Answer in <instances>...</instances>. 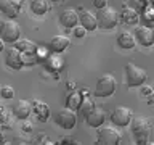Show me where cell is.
<instances>
[{"instance_id": "9c48e42d", "label": "cell", "mask_w": 154, "mask_h": 145, "mask_svg": "<svg viewBox=\"0 0 154 145\" xmlns=\"http://www.w3.org/2000/svg\"><path fill=\"white\" fill-rule=\"evenodd\" d=\"M5 65H7L8 68H11V69H21V68L24 66L21 52H19L18 48H14V47L8 48V50L5 52Z\"/></svg>"}, {"instance_id": "9a60e30c", "label": "cell", "mask_w": 154, "mask_h": 145, "mask_svg": "<svg viewBox=\"0 0 154 145\" xmlns=\"http://www.w3.org/2000/svg\"><path fill=\"white\" fill-rule=\"evenodd\" d=\"M79 21H80L82 27H84L85 31H95V29L98 27V24H96V16L91 11H82L79 14Z\"/></svg>"}, {"instance_id": "ba28073f", "label": "cell", "mask_w": 154, "mask_h": 145, "mask_svg": "<svg viewBox=\"0 0 154 145\" xmlns=\"http://www.w3.org/2000/svg\"><path fill=\"white\" fill-rule=\"evenodd\" d=\"M132 118H133L132 111H130L128 108H125V106H119V108H116L112 113H111V121H112V124L119 126V127L128 126Z\"/></svg>"}, {"instance_id": "603a6c76", "label": "cell", "mask_w": 154, "mask_h": 145, "mask_svg": "<svg viewBox=\"0 0 154 145\" xmlns=\"http://www.w3.org/2000/svg\"><path fill=\"white\" fill-rule=\"evenodd\" d=\"M0 95L3 97V98H13L14 97V89L13 87H10V85H3V87H0Z\"/></svg>"}, {"instance_id": "5b68a950", "label": "cell", "mask_w": 154, "mask_h": 145, "mask_svg": "<svg viewBox=\"0 0 154 145\" xmlns=\"http://www.w3.org/2000/svg\"><path fill=\"white\" fill-rule=\"evenodd\" d=\"M116 92V79L109 74L101 76L96 81L95 85V95L96 97H109Z\"/></svg>"}, {"instance_id": "3957f363", "label": "cell", "mask_w": 154, "mask_h": 145, "mask_svg": "<svg viewBox=\"0 0 154 145\" xmlns=\"http://www.w3.org/2000/svg\"><path fill=\"white\" fill-rule=\"evenodd\" d=\"M96 16V24H98L100 29H114L119 23V14L116 13V10L112 8H101Z\"/></svg>"}, {"instance_id": "277c9868", "label": "cell", "mask_w": 154, "mask_h": 145, "mask_svg": "<svg viewBox=\"0 0 154 145\" xmlns=\"http://www.w3.org/2000/svg\"><path fill=\"white\" fill-rule=\"evenodd\" d=\"M146 79H148V74L141 68H138L135 65L125 66V82H127V87H140L146 82Z\"/></svg>"}, {"instance_id": "4316f807", "label": "cell", "mask_w": 154, "mask_h": 145, "mask_svg": "<svg viewBox=\"0 0 154 145\" xmlns=\"http://www.w3.org/2000/svg\"><path fill=\"white\" fill-rule=\"evenodd\" d=\"M93 5H95V8L101 10V8L108 7V2H106V0H93Z\"/></svg>"}, {"instance_id": "cb8c5ba5", "label": "cell", "mask_w": 154, "mask_h": 145, "mask_svg": "<svg viewBox=\"0 0 154 145\" xmlns=\"http://www.w3.org/2000/svg\"><path fill=\"white\" fill-rule=\"evenodd\" d=\"M93 102H91L90 98H85V100H82V103H80V106H79V108H82V114H87V113H88V111L91 110V108H93Z\"/></svg>"}, {"instance_id": "8fae6325", "label": "cell", "mask_w": 154, "mask_h": 145, "mask_svg": "<svg viewBox=\"0 0 154 145\" xmlns=\"http://www.w3.org/2000/svg\"><path fill=\"white\" fill-rule=\"evenodd\" d=\"M23 7V0H0V11L8 18H14Z\"/></svg>"}, {"instance_id": "7a4b0ae2", "label": "cell", "mask_w": 154, "mask_h": 145, "mask_svg": "<svg viewBox=\"0 0 154 145\" xmlns=\"http://www.w3.org/2000/svg\"><path fill=\"white\" fill-rule=\"evenodd\" d=\"M21 36V27L14 19H8V21H2L0 24V39L5 44H14Z\"/></svg>"}, {"instance_id": "4fadbf2b", "label": "cell", "mask_w": 154, "mask_h": 145, "mask_svg": "<svg viewBox=\"0 0 154 145\" xmlns=\"http://www.w3.org/2000/svg\"><path fill=\"white\" fill-rule=\"evenodd\" d=\"M32 113V103L27 100H19L16 105L13 106V114L18 119H27L29 114Z\"/></svg>"}, {"instance_id": "484cf974", "label": "cell", "mask_w": 154, "mask_h": 145, "mask_svg": "<svg viewBox=\"0 0 154 145\" xmlns=\"http://www.w3.org/2000/svg\"><path fill=\"white\" fill-rule=\"evenodd\" d=\"M144 19L148 23V27H151L152 26V8L151 7H148L146 11H144Z\"/></svg>"}, {"instance_id": "30bf717a", "label": "cell", "mask_w": 154, "mask_h": 145, "mask_svg": "<svg viewBox=\"0 0 154 145\" xmlns=\"http://www.w3.org/2000/svg\"><path fill=\"white\" fill-rule=\"evenodd\" d=\"M133 37H135V42L141 44L143 47H151L154 44V32H152V29L148 27V26L138 27L137 31H135Z\"/></svg>"}, {"instance_id": "ac0fdd59", "label": "cell", "mask_w": 154, "mask_h": 145, "mask_svg": "<svg viewBox=\"0 0 154 145\" xmlns=\"http://www.w3.org/2000/svg\"><path fill=\"white\" fill-rule=\"evenodd\" d=\"M31 11L34 14H37V16H42V14H45L48 11V8H50V5H48V0H31Z\"/></svg>"}, {"instance_id": "e0dca14e", "label": "cell", "mask_w": 154, "mask_h": 145, "mask_svg": "<svg viewBox=\"0 0 154 145\" xmlns=\"http://www.w3.org/2000/svg\"><path fill=\"white\" fill-rule=\"evenodd\" d=\"M120 19H122L124 24H127V26H135V24H138L140 21V14L135 11L133 8H125L122 13H120Z\"/></svg>"}, {"instance_id": "8992f818", "label": "cell", "mask_w": 154, "mask_h": 145, "mask_svg": "<svg viewBox=\"0 0 154 145\" xmlns=\"http://www.w3.org/2000/svg\"><path fill=\"white\" fill-rule=\"evenodd\" d=\"M55 121H56V124L60 126V127L69 130V129L74 127L75 123H77V114H75L74 110H71V108H67V106H66V108L60 110L55 114Z\"/></svg>"}, {"instance_id": "44dd1931", "label": "cell", "mask_w": 154, "mask_h": 145, "mask_svg": "<svg viewBox=\"0 0 154 145\" xmlns=\"http://www.w3.org/2000/svg\"><path fill=\"white\" fill-rule=\"evenodd\" d=\"M32 110L35 111V114H37V119L38 121H45L48 118V114H50V110H48V106L45 103H42V102H35L32 106Z\"/></svg>"}, {"instance_id": "d6986e66", "label": "cell", "mask_w": 154, "mask_h": 145, "mask_svg": "<svg viewBox=\"0 0 154 145\" xmlns=\"http://www.w3.org/2000/svg\"><path fill=\"white\" fill-rule=\"evenodd\" d=\"M14 48H18L21 53H37V45L27 39H21V40L18 39L14 42Z\"/></svg>"}, {"instance_id": "ffe728a7", "label": "cell", "mask_w": 154, "mask_h": 145, "mask_svg": "<svg viewBox=\"0 0 154 145\" xmlns=\"http://www.w3.org/2000/svg\"><path fill=\"white\" fill-rule=\"evenodd\" d=\"M117 44H119L120 48H124V50H130V48L135 47V37L130 32H122V34H119V37H117Z\"/></svg>"}, {"instance_id": "83f0119b", "label": "cell", "mask_w": 154, "mask_h": 145, "mask_svg": "<svg viewBox=\"0 0 154 145\" xmlns=\"http://www.w3.org/2000/svg\"><path fill=\"white\" fill-rule=\"evenodd\" d=\"M140 87H141V95H151L152 94V89H151V87H148V85H140Z\"/></svg>"}, {"instance_id": "5bb4252c", "label": "cell", "mask_w": 154, "mask_h": 145, "mask_svg": "<svg viewBox=\"0 0 154 145\" xmlns=\"http://www.w3.org/2000/svg\"><path fill=\"white\" fill-rule=\"evenodd\" d=\"M60 23L66 29H72L74 26H77V23H79V14H77V11H74V10H64L60 16Z\"/></svg>"}, {"instance_id": "7402d4cb", "label": "cell", "mask_w": 154, "mask_h": 145, "mask_svg": "<svg viewBox=\"0 0 154 145\" xmlns=\"http://www.w3.org/2000/svg\"><path fill=\"white\" fill-rule=\"evenodd\" d=\"M82 103V95H80V92H71L69 95H67V98H66V106L67 108H71V110H77L80 106Z\"/></svg>"}, {"instance_id": "f1b7e54d", "label": "cell", "mask_w": 154, "mask_h": 145, "mask_svg": "<svg viewBox=\"0 0 154 145\" xmlns=\"http://www.w3.org/2000/svg\"><path fill=\"white\" fill-rule=\"evenodd\" d=\"M23 130H27V132H31V130H32V124H29V123L23 124Z\"/></svg>"}, {"instance_id": "2e32d148", "label": "cell", "mask_w": 154, "mask_h": 145, "mask_svg": "<svg viewBox=\"0 0 154 145\" xmlns=\"http://www.w3.org/2000/svg\"><path fill=\"white\" fill-rule=\"evenodd\" d=\"M69 37H66V36H55L51 39V42H50V50L51 52H55V53H61V52H64L67 47H69Z\"/></svg>"}, {"instance_id": "f546056e", "label": "cell", "mask_w": 154, "mask_h": 145, "mask_svg": "<svg viewBox=\"0 0 154 145\" xmlns=\"http://www.w3.org/2000/svg\"><path fill=\"white\" fill-rule=\"evenodd\" d=\"M3 47H5V42L2 40V39H0V52H2V50H3Z\"/></svg>"}, {"instance_id": "4dcf8cb0", "label": "cell", "mask_w": 154, "mask_h": 145, "mask_svg": "<svg viewBox=\"0 0 154 145\" xmlns=\"http://www.w3.org/2000/svg\"><path fill=\"white\" fill-rule=\"evenodd\" d=\"M0 24H2V18H0Z\"/></svg>"}, {"instance_id": "d4e9b609", "label": "cell", "mask_w": 154, "mask_h": 145, "mask_svg": "<svg viewBox=\"0 0 154 145\" xmlns=\"http://www.w3.org/2000/svg\"><path fill=\"white\" fill-rule=\"evenodd\" d=\"M85 32H87V31H85L82 26H74V27H72V34H74L77 39H82V37L85 36Z\"/></svg>"}, {"instance_id": "7c38bea8", "label": "cell", "mask_w": 154, "mask_h": 145, "mask_svg": "<svg viewBox=\"0 0 154 145\" xmlns=\"http://www.w3.org/2000/svg\"><path fill=\"white\" fill-rule=\"evenodd\" d=\"M104 119H106L104 111L101 108H95V106L85 114V121L90 127H100V126H103Z\"/></svg>"}, {"instance_id": "52a82bcc", "label": "cell", "mask_w": 154, "mask_h": 145, "mask_svg": "<svg viewBox=\"0 0 154 145\" xmlns=\"http://www.w3.org/2000/svg\"><path fill=\"white\" fill-rule=\"evenodd\" d=\"M120 142V132L114 127H103L98 130V143L117 145Z\"/></svg>"}, {"instance_id": "6da1fadb", "label": "cell", "mask_w": 154, "mask_h": 145, "mask_svg": "<svg viewBox=\"0 0 154 145\" xmlns=\"http://www.w3.org/2000/svg\"><path fill=\"white\" fill-rule=\"evenodd\" d=\"M130 127H132V134L138 145H144L148 143V139L151 135V124L148 119L144 118H132L130 121Z\"/></svg>"}]
</instances>
